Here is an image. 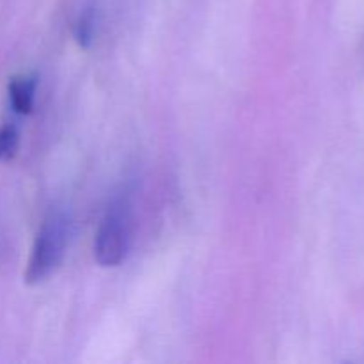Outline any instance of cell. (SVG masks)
Instances as JSON below:
<instances>
[{
    "label": "cell",
    "instance_id": "1",
    "mask_svg": "<svg viewBox=\"0 0 364 364\" xmlns=\"http://www.w3.org/2000/svg\"><path fill=\"white\" fill-rule=\"evenodd\" d=\"M68 245L66 217L55 213L45 220L32 245L31 258L25 270V283L39 284L48 279L64 259Z\"/></svg>",
    "mask_w": 364,
    "mask_h": 364
},
{
    "label": "cell",
    "instance_id": "2",
    "mask_svg": "<svg viewBox=\"0 0 364 364\" xmlns=\"http://www.w3.org/2000/svg\"><path fill=\"white\" fill-rule=\"evenodd\" d=\"M128 210L117 203L102 220L95 240V258L102 267H117L124 259L130 245Z\"/></svg>",
    "mask_w": 364,
    "mask_h": 364
},
{
    "label": "cell",
    "instance_id": "3",
    "mask_svg": "<svg viewBox=\"0 0 364 364\" xmlns=\"http://www.w3.org/2000/svg\"><path fill=\"white\" fill-rule=\"evenodd\" d=\"M38 87V77L27 75V77H14L9 82V102L16 114H31L34 107V95Z\"/></svg>",
    "mask_w": 364,
    "mask_h": 364
},
{
    "label": "cell",
    "instance_id": "4",
    "mask_svg": "<svg viewBox=\"0 0 364 364\" xmlns=\"http://www.w3.org/2000/svg\"><path fill=\"white\" fill-rule=\"evenodd\" d=\"M96 31H98V14L95 7H85L84 13L78 18L75 25V39L82 48H91L96 39Z\"/></svg>",
    "mask_w": 364,
    "mask_h": 364
},
{
    "label": "cell",
    "instance_id": "5",
    "mask_svg": "<svg viewBox=\"0 0 364 364\" xmlns=\"http://www.w3.org/2000/svg\"><path fill=\"white\" fill-rule=\"evenodd\" d=\"M20 144V132L14 124H4L0 128V162H9L14 159Z\"/></svg>",
    "mask_w": 364,
    "mask_h": 364
}]
</instances>
